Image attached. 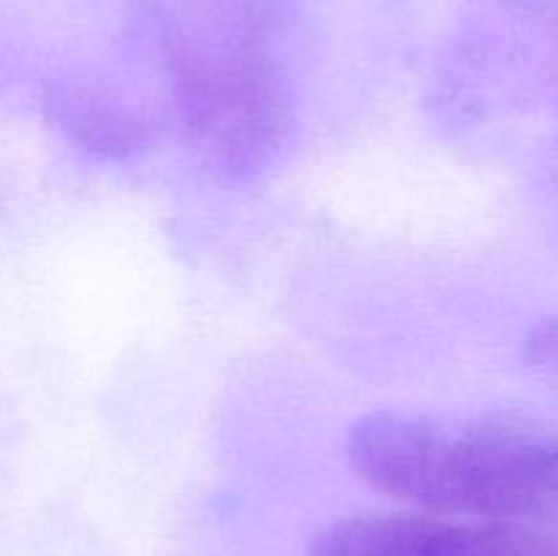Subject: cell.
Masks as SVG:
<instances>
[{
    "mask_svg": "<svg viewBox=\"0 0 558 556\" xmlns=\"http://www.w3.org/2000/svg\"><path fill=\"white\" fill-rule=\"evenodd\" d=\"M526 363L558 392V319L532 333L526 341Z\"/></svg>",
    "mask_w": 558,
    "mask_h": 556,
    "instance_id": "3",
    "label": "cell"
},
{
    "mask_svg": "<svg viewBox=\"0 0 558 556\" xmlns=\"http://www.w3.org/2000/svg\"><path fill=\"white\" fill-rule=\"evenodd\" d=\"M347 458L363 483L423 512L523 527L558 518V439L381 409L349 428Z\"/></svg>",
    "mask_w": 558,
    "mask_h": 556,
    "instance_id": "1",
    "label": "cell"
},
{
    "mask_svg": "<svg viewBox=\"0 0 558 556\" xmlns=\"http://www.w3.org/2000/svg\"><path fill=\"white\" fill-rule=\"evenodd\" d=\"M308 556H558V540L523 523L376 512L332 523Z\"/></svg>",
    "mask_w": 558,
    "mask_h": 556,
    "instance_id": "2",
    "label": "cell"
}]
</instances>
